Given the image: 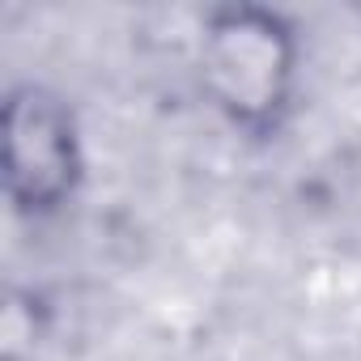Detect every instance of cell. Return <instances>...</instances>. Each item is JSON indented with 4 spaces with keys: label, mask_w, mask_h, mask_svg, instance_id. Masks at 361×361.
Listing matches in <instances>:
<instances>
[{
    "label": "cell",
    "mask_w": 361,
    "mask_h": 361,
    "mask_svg": "<svg viewBox=\"0 0 361 361\" xmlns=\"http://www.w3.org/2000/svg\"><path fill=\"white\" fill-rule=\"evenodd\" d=\"M196 68L209 102L238 132L268 136L293 106L302 43L281 9L221 5L200 18Z\"/></svg>",
    "instance_id": "obj_1"
},
{
    "label": "cell",
    "mask_w": 361,
    "mask_h": 361,
    "mask_svg": "<svg viewBox=\"0 0 361 361\" xmlns=\"http://www.w3.org/2000/svg\"><path fill=\"white\" fill-rule=\"evenodd\" d=\"M0 170L5 192L22 217H51L60 213L85 174L81 128L73 106L47 85H18L5 98L0 115Z\"/></svg>",
    "instance_id": "obj_2"
}]
</instances>
